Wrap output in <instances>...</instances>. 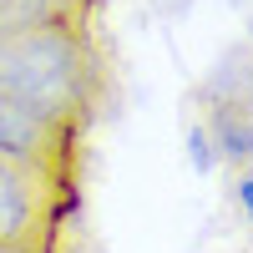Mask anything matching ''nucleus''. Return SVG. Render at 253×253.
I'll return each instance as SVG.
<instances>
[{
	"instance_id": "f257e3e1",
	"label": "nucleus",
	"mask_w": 253,
	"mask_h": 253,
	"mask_svg": "<svg viewBox=\"0 0 253 253\" xmlns=\"http://www.w3.org/2000/svg\"><path fill=\"white\" fill-rule=\"evenodd\" d=\"M96 56L81 20H26L0 31V96L81 126L96 101Z\"/></svg>"
},
{
	"instance_id": "0eeeda50",
	"label": "nucleus",
	"mask_w": 253,
	"mask_h": 253,
	"mask_svg": "<svg viewBox=\"0 0 253 253\" xmlns=\"http://www.w3.org/2000/svg\"><path fill=\"white\" fill-rule=\"evenodd\" d=\"M0 253H5V248H0Z\"/></svg>"
},
{
	"instance_id": "7ed1b4c3",
	"label": "nucleus",
	"mask_w": 253,
	"mask_h": 253,
	"mask_svg": "<svg viewBox=\"0 0 253 253\" xmlns=\"http://www.w3.org/2000/svg\"><path fill=\"white\" fill-rule=\"evenodd\" d=\"M76 137H81V126L51 122V117L20 107V101H10V96H0V162L31 167V172H46V177L66 182Z\"/></svg>"
},
{
	"instance_id": "423d86ee",
	"label": "nucleus",
	"mask_w": 253,
	"mask_h": 253,
	"mask_svg": "<svg viewBox=\"0 0 253 253\" xmlns=\"http://www.w3.org/2000/svg\"><path fill=\"white\" fill-rule=\"evenodd\" d=\"M233 203H238V213H243L248 228H253V172H238V177H233Z\"/></svg>"
},
{
	"instance_id": "39448f33",
	"label": "nucleus",
	"mask_w": 253,
	"mask_h": 253,
	"mask_svg": "<svg viewBox=\"0 0 253 253\" xmlns=\"http://www.w3.org/2000/svg\"><path fill=\"white\" fill-rule=\"evenodd\" d=\"M187 157H193L198 172H208V167L218 162V147H213V132H208V126H193V132H187Z\"/></svg>"
},
{
	"instance_id": "f03ea898",
	"label": "nucleus",
	"mask_w": 253,
	"mask_h": 253,
	"mask_svg": "<svg viewBox=\"0 0 253 253\" xmlns=\"http://www.w3.org/2000/svg\"><path fill=\"white\" fill-rule=\"evenodd\" d=\"M61 177L0 162V248L5 253H46L61 223Z\"/></svg>"
},
{
	"instance_id": "20e7f679",
	"label": "nucleus",
	"mask_w": 253,
	"mask_h": 253,
	"mask_svg": "<svg viewBox=\"0 0 253 253\" xmlns=\"http://www.w3.org/2000/svg\"><path fill=\"white\" fill-rule=\"evenodd\" d=\"M213 147H218V157L233 167V172H253V117L238 112V107H223L213 117Z\"/></svg>"
}]
</instances>
